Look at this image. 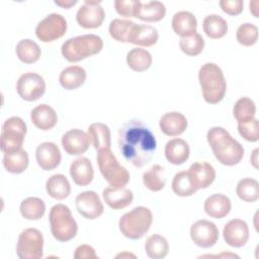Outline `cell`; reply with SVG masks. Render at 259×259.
<instances>
[{
  "label": "cell",
  "mask_w": 259,
  "mask_h": 259,
  "mask_svg": "<svg viewBox=\"0 0 259 259\" xmlns=\"http://www.w3.org/2000/svg\"><path fill=\"white\" fill-rule=\"evenodd\" d=\"M118 147L128 163L141 168L152 160L157 141L145 123L132 119L125 121L118 130Z\"/></svg>",
  "instance_id": "6da1fadb"
},
{
  "label": "cell",
  "mask_w": 259,
  "mask_h": 259,
  "mask_svg": "<svg viewBox=\"0 0 259 259\" xmlns=\"http://www.w3.org/2000/svg\"><path fill=\"white\" fill-rule=\"evenodd\" d=\"M206 140L215 159L225 166H235L244 157L243 146L222 126H212L207 131Z\"/></svg>",
  "instance_id": "7a4b0ae2"
},
{
  "label": "cell",
  "mask_w": 259,
  "mask_h": 259,
  "mask_svg": "<svg viewBox=\"0 0 259 259\" xmlns=\"http://www.w3.org/2000/svg\"><path fill=\"white\" fill-rule=\"evenodd\" d=\"M198 81L205 102L217 104L224 99L227 82L222 69L217 64H203L198 71Z\"/></svg>",
  "instance_id": "3957f363"
},
{
  "label": "cell",
  "mask_w": 259,
  "mask_h": 259,
  "mask_svg": "<svg viewBox=\"0 0 259 259\" xmlns=\"http://www.w3.org/2000/svg\"><path fill=\"white\" fill-rule=\"evenodd\" d=\"M103 40L100 36L90 33L71 37L62 45V56L70 63L82 61L101 52Z\"/></svg>",
  "instance_id": "277c9868"
},
{
  "label": "cell",
  "mask_w": 259,
  "mask_h": 259,
  "mask_svg": "<svg viewBox=\"0 0 259 259\" xmlns=\"http://www.w3.org/2000/svg\"><path fill=\"white\" fill-rule=\"evenodd\" d=\"M152 222L153 214L150 208L137 206L121 215L118 222V228L125 238L139 240L148 233Z\"/></svg>",
  "instance_id": "5b68a950"
},
{
  "label": "cell",
  "mask_w": 259,
  "mask_h": 259,
  "mask_svg": "<svg viewBox=\"0 0 259 259\" xmlns=\"http://www.w3.org/2000/svg\"><path fill=\"white\" fill-rule=\"evenodd\" d=\"M49 221L52 235L56 240L68 242L77 235L78 225L67 205L62 203L55 204L50 210Z\"/></svg>",
  "instance_id": "8992f818"
},
{
  "label": "cell",
  "mask_w": 259,
  "mask_h": 259,
  "mask_svg": "<svg viewBox=\"0 0 259 259\" xmlns=\"http://www.w3.org/2000/svg\"><path fill=\"white\" fill-rule=\"evenodd\" d=\"M96 160L101 175L111 187L121 188L128 183L130 173L119 164L110 149L99 150Z\"/></svg>",
  "instance_id": "52a82bcc"
},
{
  "label": "cell",
  "mask_w": 259,
  "mask_h": 259,
  "mask_svg": "<svg viewBox=\"0 0 259 259\" xmlns=\"http://www.w3.org/2000/svg\"><path fill=\"white\" fill-rule=\"evenodd\" d=\"M27 132L26 123L18 116L7 118L1 131V150L3 153H13L22 149Z\"/></svg>",
  "instance_id": "ba28073f"
},
{
  "label": "cell",
  "mask_w": 259,
  "mask_h": 259,
  "mask_svg": "<svg viewBox=\"0 0 259 259\" xmlns=\"http://www.w3.org/2000/svg\"><path fill=\"white\" fill-rule=\"evenodd\" d=\"M44 237L34 228L23 230L17 240L16 254L20 259H39L44 255Z\"/></svg>",
  "instance_id": "9c48e42d"
},
{
  "label": "cell",
  "mask_w": 259,
  "mask_h": 259,
  "mask_svg": "<svg viewBox=\"0 0 259 259\" xmlns=\"http://www.w3.org/2000/svg\"><path fill=\"white\" fill-rule=\"evenodd\" d=\"M67 20L59 13H51L39 21L35 27V35L42 42H51L62 37L67 30Z\"/></svg>",
  "instance_id": "30bf717a"
},
{
  "label": "cell",
  "mask_w": 259,
  "mask_h": 259,
  "mask_svg": "<svg viewBox=\"0 0 259 259\" xmlns=\"http://www.w3.org/2000/svg\"><path fill=\"white\" fill-rule=\"evenodd\" d=\"M16 91L23 100L35 101L45 94L46 82L40 75L27 72L18 78Z\"/></svg>",
  "instance_id": "8fae6325"
},
{
  "label": "cell",
  "mask_w": 259,
  "mask_h": 259,
  "mask_svg": "<svg viewBox=\"0 0 259 259\" xmlns=\"http://www.w3.org/2000/svg\"><path fill=\"white\" fill-rule=\"evenodd\" d=\"M218 227L207 220H199L190 227V237L192 242L200 248H210L219 240Z\"/></svg>",
  "instance_id": "7c38bea8"
},
{
  "label": "cell",
  "mask_w": 259,
  "mask_h": 259,
  "mask_svg": "<svg viewBox=\"0 0 259 259\" xmlns=\"http://www.w3.org/2000/svg\"><path fill=\"white\" fill-rule=\"evenodd\" d=\"M105 18V12L100 1L85 0L76 13V20L83 28H97Z\"/></svg>",
  "instance_id": "4fadbf2b"
},
{
  "label": "cell",
  "mask_w": 259,
  "mask_h": 259,
  "mask_svg": "<svg viewBox=\"0 0 259 259\" xmlns=\"http://www.w3.org/2000/svg\"><path fill=\"white\" fill-rule=\"evenodd\" d=\"M75 204L77 211L88 220H95L104 211L100 197L93 190H87L79 193L75 198Z\"/></svg>",
  "instance_id": "5bb4252c"
},
{
  "label": "cell",
  "mask_w": 259,
  "mask_h": 259,
  "mask_svg": "<svg viewBox=\"0 0 259 259\" xmlns=\"http://www.w3.org/2000/svg\"><path fill=\"white\" fill-rule=\"evenodd\" d=\"M62 146L65 152L71 156H78L84 154L90 144V136L82 130L72 128L66 132L62 137Z\"/></svg>",
  "instance_id": "9a60e30c"
},
{
  "label": "cell",
  "mask_w": 259,
  "mask_h": 259,
  "mask_svg": "<svg viewBox=\"0 0 259 259\" xmlns=\"http://www.w3.org/2000/svg\"><path fill=\"white\" fill-rule=\"evenodd\" d=\"M223 237L229 246L241 248L245 246L249 240V227L243 220H231L224 227Z\"/></svg>",
  "instance_id": "2e32d148"
},
{
  "label": "cell",
  "mask_w": 259,
  "mask_h": 259,
  "mask_svg": "<svg viewBox=\"0 0 259 259\" xmlns=\"http://www.w3.org/2000/svg\"><path fill=\"white\" fill-rule=\"evenodd\" d=\"M35 159L37 165L45 171H51L57 168L62 160L59 147L52 142H44L36 147Z\"/></svg>",
  "instance_id": "e0dca14e"
},
{
  "label": "cell",
  "mask_w": 259,
  "mask_h": 259,
  "mask_svg": "<svg viewBox=\"0 0 259 259\" xmlns=\"http://www.w3.org/2000/svg\"><path fill=\"white\" fill-rule=\"evenodd\" d=\"M187 118L178 111H170L163 114L159 120V126L163 134L169 137H177L187 128Z\"/></svg>",
  "instance_id": "ac0fdd59"
},
{
  "label": "cell",
  "mask_w": 259,
  "mask_h": 259,
  "mask_svg": "<svg viewBox=\"0 0 259 259\" xmlns=\"http://www.w3.org/2000/svg\"><path fill=\"white\" fill-rule=\"evenodd\" d=\"M188 173L192 179L195 188H207L215 179V170L207 162H195L189 169Z\"/></svg>",
  "instance_id": "d6986e66"
},
{
  "label": "cell",
  "mask_w": 259,
  "mask_h": 259,
  "mask_svg": "<svg viewBox=\"0 0 259 259\" xmlns=\"http://www.w3.org/2000/svg\"><path fill=\"white\" fill-rule=\"evenodd\" d=\"M70 175L76 185L86 186L90 184L94 177L91 161L86 157L75 159L70 165Z\"/></svg>",
  "instance_id": "ffe728a7"
},
{
  "label": "cell",
  "mask_w": 259,
  "mask_h": 259,
  "mask_svg": "<svg viewBox=\"0 0 259 259\" xmlns=\"http://www.w3.org/2000/svg\"><path fill=\"white\" fill-rule=\"evenodd\" d=\"M102 196L105 203L112 209H122L134 200L133 191L124 187H106L102 191Z\"/></svg>",
  "instance_id": "44dd1931"
},
{
  "label": "cell",
  "mask_w": 259,
  "mask_h": 259,
  "mask_svg": "<svg viewBox=\"0 0 259 259\" xmlns=\"http://www.w3.org/2000/svg\"><path fill=\"white\" fill-rule=\"evenodd\" d=\"M203 208L207 215L213 219H223L230 213L232 203L230 198L225 194L214 193L204 200Z\"/></svg>",
  "instance_id": "7402d4cb"
},
{
  "label": "cell",
  "mask_w": 259,
  "mask_h": 259,
  "mask_svg": "<svg viewBox=\"0 0 259 259\" xmlns=\"http://www.w3.org/2000/svg\"><path fill=\"white\" fill-rule=\"evenodd\" d=\"M30 119L35 127L41 131H49L57 124L58 115L53 107L44 103L31 110Z\"/></svg>",
  "instance_id": "603a6c76"
},
{
  "label": "cell",
  "mask_w": 259,
  "mask_h": 259,
  "mask_svg": "<svg viewBox=\"0 0 259 259\" xmlns=\"http://www.w3.org/2000/svg\"><path fill=\"white\" fill-rule=\"evenodd\" d=\"M165 157L173 165H181L189 158L190 149L186 141L180 138L172 139L165 145Z\"/></svg>",
  "instance_id": "cb8c5ba5"
},
{
  "label": "cell",
  "mask_w": 259,
  "mask_h": 259,
  "mask_svg": "<svg viewBox=\"0 0 259 259\" xmlns=\"http://www.w3.org/2000/svg\"><path fill=\"white\" fill-rule=\"evenodd\" d=\"M158 38V30L154 26L136 23L130 33L128 42L140 47H152L157 44Z\"/></svg>",
  "instance_id": "d4e9b609"
},
{
  "label": "cell",
  "mask_w": 259,
  "mask_h": 259,
  "mask_svg": "<svg viewBox=\"0 0 259 259\" xmlns=\"http://www.w3.org/2000/svg\"><path fill=\"white\" fill-rule=\"evenodd\" d=\"M171 26L176 34L184 37L196 32L197 20L191 12L182 10L173 15Z\"/></svg>",
  "instance_id": "484cf974"
},
{
  "label": "cell",
  "mask_w": 259,
  "mask_h": 259,
  "mask_svg": "<svg viewBox=\"0 0 259 259\" xmlns=\"http://www.w3.org/2000/svg\"><path fill=\"white\" fill-rule=\"evenodd\" d=\"M87 73L80 66H69L62 70L59 76L61 86L67 90H75L82 86L86 80Z\"/></svg>",
  "instance_id": "4316f807"
},
{
  "label": "cell",
  "mask_w": 259,
  "mask_h": 259,
  "mask_svg": "<svg viewBox=\"0 0 259 259\" xmlns=\"http://www.w3.org/2000/svg\"><path fill=\"white\" fill-rule=\"evenodd\" d=\"M46 190L51 197L57 200H62L69 196L71 185L65 175L54 174L47 180Z\"/></svg>",
  "instance_id": "83f0119b"
},
{
  "label": "cell",
  "mask_w": 259,
  "mask_h": 259,
  "mask_svg": "<svg viewBox=\"0 0 259 259\" xmlns=\"http://www.w3.org/2000/svg\"><path fill=\"white\" fill-rule=\"evenodd\" d=\"M165 14L166 7L164 3L161 1H150L140 5L135 17L147 22H156L163 19Z\"/></svg>",
  "instance_id": "f1b7e54d"
},
{
  "label": "cell",
  "mask_w": 259,
  "mask_h": 259,
  "mask_svg": "<svg viewBox=\"0 0 259 259\" xmlns=\"http://www.w3.org/2000/svg\"><path fill=\"white\" fill-rule=\"evenodd\" d=\"M29 159L25 150L20 149L13 153H4L3 166L7 172L12 174H20L28 167Z\"/></svg>",
  "instance_id": "f546056e"
},
{
  "label": "cell",
  "mask_w": 259,
  "mask_h": 259,
  "mask_svg": "<svg viewBox=\"0 0 259 259\" xmlns=\"http://www.w3.org/2000/svg\"><path fill=\"white\" fill-rule=\"evenodd\" d=\"M88 135L90 136L93 147L99 151L101 149H110L111 136L109 127L102 122L91 123L88 127Z\"/></svg>",
  "instance_id": "4dcf8cb0"
},
{
  "label": "cell",
  "mask_w": 259,
  "mask_h": 259,
  "mask_svg": "<svg viewBox=\"0 0 259 259\" xmlns=\"http://www.w3.org/2000/svg\"><path fill=\"white\" fill-rule=\"evenodd\" d=\"M202 28L209 38L219 39L225 36L228 32V23L222 16L218 14H209L203 19Z\"/></svg>",
  "instance_id": "1f68e13d"
},
{
  "label": "cell",
  "mask_w": 259,
  "mask_h": 259,
  "mask_svg": "<svg viewBox=\"0 0 259 259\" xmlns=\"http://www.w3.org/2000/svg\"><path fill=\"white\" fill-rule=\"evenodd\" d=\"M152 55L145 49L135 48L126 54V64L135 72H144L152 65Z\"/></svg>",
  "instance_id": "d6a6232c"
},
{
  "label": "cell",
  "mask_w": 259,
  "mask_h": 259,
  "mask_svg": "<svg viewBox=\"0 0 259 259\" xmlns=\"http://www.w3.org/2000/svg\"><path fill=\"white\" fill-rule=\"evenodd\" d=\"M143 183L151 191L162 190L166 184L165 170L161 165H153L143 173Z\"/></svg>",
  "instance_id": "836d02e7"
},
{
  "label": "cell",
  "mask_w": 259,
  "mask_h": 259,
  "mask_svg": "<svg viewBox=\"0 0 259 259\" xmlns=\"http://www.w3.org/2000/svg\"><path fill=\"white\" fill-rule=\"evenodd\" d=\"M15 52L19 61L24 64L35 63L41 55V50L39 46L34 40L29 38L21 39L16 45Z\"/></svg>",
  "instance_id": "e575fe53"
},
{
  "label": "cell",
  "mask_w": 259,
  "mask_h": 259,
  "mask_svg": "<svg viewBox=\"0 0 259 259\" xmlns=\"http://www.w3.org/2000/svg\"><path fill=\"white\" fill-rule=\"evenodd\" d=\"M145 251L151 259L165 258L169 252L168 241L162 235L154 234L146 240Z\"/></svg>",
  "instance_id": "d590c367"
},
{
  "label": "cell",
  "mask_w": 259,
  "mask_h": 259,
  "mask_svg": "<svg viewBox=\"0 0 259 259\" xmlns=\"http://www.w3.org/2000/svg\"><path fill=\"white\" fill-rule=\"evenodd\" d=\"M21 215L28 221H36L46 212V203L39 197H27L23 199L19 207Z\"/></svg>",
  "instance_id": "8d00e7d4"
},
{
  "label": "cell",
  "mask_w": 259,
  "mask_h": 259,
  "mask_svg": "<svg viewBox=\"0 0 259 259\" xmlns=\"http://www.w3.org/2000/svg\"><path fill=\"white\" fill-rule=\"evenodd\" d=\"M171 187L173 192L181 197L191 196L197 191L188 171H180L176 173L173 177Z\"/></svg>",
  "instance_id": "74e56055"
},
{
  "label": "cell",
  "mask_w": 259,
  "mask_h": 259,
  "mask_svg": "<svg viewBox=\"0 0 259 259\" xmlns=\"http://www.w3.org/2000/svg\"><path fill=\"white\" fill-rule=\"evenodd\" d=\"M238 197L246 202H254L259 198V183L253 178H243L236 186Z\"/></svg>",
  "instance_id": "f35d334b"
},
{
  "label": "cell",
  "mask_w": 259,
  "mask_h": 259,
  "mask_svg": "<svg viewBox=\"0 0 259 259\" xmlns=\"http://www.w3.org/2000/svg\"><path fill=\"white\" fill-rule=\"evenodd\" d=\"M135 24L132 20L115 18L110 21L108 31L113 39L119 42H128V36Z\"/></svg>",
  "instance_id": "ab89813d"
},
{
  "label": "cell",
  "mask_w": 259,
  "mask_h": 259,
  "mask_svg": "<svg viewBox=\"0 0 259 259\" xmlns=\"http://www.w3.org/2000/svg\"><path fill=\"white\" fill-rule=\"evenodd\" d=\"M256 105L249 97H241L233 107V115L238 122L250 120L255 117Z\"/></svg>",
  "instance_id": "60d3db41"
},
{
  "label": "cell",
  "mask_w": 259,
  "mask_h": 259,
  "mask_svg": "<svg viewBox=\"0 0 259 259\" xmlns=\"http://www.w3.org/2000/svg\"><path fill=\"white\" fill-rule=\"evenodd\" d=\"M180 50L187 56H197L199 55L204 48V39L203 37L195 32L191 35L181 37L179 40Z\"/></svg>",
  "instance_id": "b9f144b4"
},
{
  "label": "cell",
  "mask_w": 259,
  "mask_h": 259,
  "mask_svg": "<svg viewBox=\"0 0 259 259\" xmlns=\"http://www.w3.org/2000/svg\"><path fill=\"white\" fill-rule=\"evenodd\" d=\"M236 39L244 47H251L255 45L258 39V27L249 22L241 24L236 32Z\"/></svg>",
  "instance_id": "7bdbcfd3"
},
{
  "label": "cell",
  "mask_w": 259,
  "mask_h": 259,
  "mask_svg": "<svg viewBox=\"0 0 259 259\" xmlns=\"http://www.w3.org/2000/svg\"><path fill=\"white\" fill-rule=\"evenodd\" d=\"M238 132L244 140L251 143L257 142L259 140L258 120L254 117L250 120L238 122Z\"/></svg>",
  "instance_id": "ee69618b"
},
{
  "label": "cell",
  "mask_w": 259,
  "mask_h": 259,
  "mask_svg": "<svg viewBox=\"0 0 259 259\" xmlns=\"http://www.w3.org/2000/svg\"><path fill=\"white\" fill-rule=\"evenodd\" d=\"M142 2L140 0H115L114 7L116 12L124 17H135Z\"/></svg>",
  "instance_id": "f6af8a7d"
},
{
  "label": "cell",
  "mask_w": 259,
  "mask_h": 259,
  "mask_svg": "<svg viewBox=\"0 0 259 259\" xmlns=\"http://www.w3.org/2000/svg\"><path fill=\"white\" fill-rule=\"evenodd\" d=\"M222 10L232 16H236L242 13L244 2L242 0H222L219 2Z\"/></svg>",
  "instance_id": "bcb514c9"
},
{
  "label": "cell",
  "mask_w": 259,
  "mask_h": 259,
  "mask_svg": "<svg viewBox=\"0 0 259 259\" xmlns=\"http://www.w3.org/2000/svg\"><path fill=\"white\" fill-rule=\"evenodd\" d=\"M75 259H97L98 256L95 253V250L86 244L80 245L75 249L74 253Z\"/></svg>",
  "instance_id": "7dc6e473"
},
{
  "label": "cell",
  "mask_w": 259,
  "mask_h": 259,
  "mask_svg": "<svg viewBox=\"0 0 259 259\" xmlns=\"http://www.w3.org/2000/svg\"><path fill=\"white\" fill-rule=\"evenodd\" d=\"M77 0H61V1H55V4L56 5H59L63 8H66V9H69L70 7L74 6L75 4H77Z\"/></svg>",
  "instance_id": "c3c4849f"
},
{
  "label": "cell",
  "mask_w": 259,
  "mask_h": 259,
  "mask_svg": "<svg viewBox=\"0 0 259 259\" xmlns=\"http://www.w3.org/2000/svg\"><path fill=\"white\" fill-rule=\"evenodd\" d=\"M250 161H251L252 165L257 169L258 168V149H255L253 151V153L251 154V157H250Z\"/></svg>",
  "instance_id": "681fc988"
},
{
  "label": "cell",
  "mask_w": 259,
  "mask_h": 259,
  "mask_svg": "<svg viewBox=\"0 0 259 259\" xmlns=\"http://www.w3.org/2000/svg\"><path fill=\"white\" fill-rule=\"evenodd\" d=\"M249 6H250V11H251V13L255 16V17H258V12H257V7H258V1H252V2H250V4H249Z\"/></svg>",
  "instance_id": "f907efd6"
},
{
  "label": "cell",
  "mask_w": 259,
  "mask_h": 259,
  "mask_svg": "<svg viewBox=\"0 0 259 259\" xmlns=\"http://www.w3.org/2000/svg\"><path fill=\"white\" fill-rule=\"evenodd\" d=\"M124 257H133V258H136V256H135L134 254H131V253H127V252L120 253V254L116 255V258H124Z\"/></svg>",
  "instance_id": "816d5d0a"
}]
</instances>
